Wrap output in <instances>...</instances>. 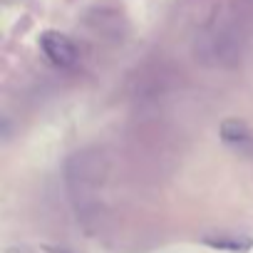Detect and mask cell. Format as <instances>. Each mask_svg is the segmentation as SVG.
Returning <instances> with one entry per match:
<instances>
[{
    "instance_id": "1",
    "label": "cell",
    "mask_w": 253,
    "mask_h": 253,
    "mask_svg": "<svg viewBox=\"0 0 253 253\" xmlns=\"http://www.w3.org/2000/svg\"><path fill=\"white\" fill-rule=\"evenodd\" d=\"M40 47H42L45 57H47L52 65H57V67H70V65H75V60H77V47H75V42H72L67 35L57 33V30L42 33Z\"/></svg>"
},
{
    "instance_id": "2",
    "label": "cell",
    "mask_w": 253,
    "mask_h": 253,
    "mask_svg": "<svg viewBox=\"0 0 253 253\" xmlns=\"http://www.w3.org/2000/svg\"><path fill=\"white\" fill-rule=\"evenodd\" d=\"M233 126H236V134H231V132H223V129H221V137H223L228 144H236V147L243 152V149H246V144H253V137H251V132L246 129V124H243V122L233 119Z\"/></svg>"
}]
</instances>
